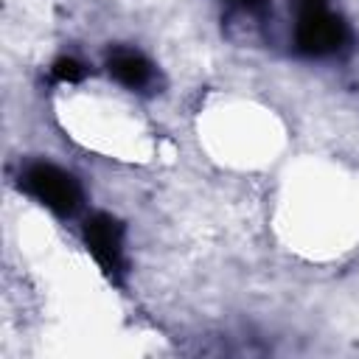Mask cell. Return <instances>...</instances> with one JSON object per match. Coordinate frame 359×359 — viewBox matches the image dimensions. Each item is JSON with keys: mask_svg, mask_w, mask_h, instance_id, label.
I'll list each match as a JSON object with an SVG mask.
<instances>
[{"mask_svg": "<svg viewBox=\"0 0 359 359\" xmlns=\"http://www.w3.org/2000/svg\"><path fill=\"white\" fill-rule=\"evenodd\" d=\"M348 25L328 0L294 3V48L309 59H325L345 48Z\"/></svg>", "mask_w": 359, "mask_h": 359, "instance_id": "obj_1", "label": "cell"}, {"mask_svg": "<svg viewBox=\"0 0 359 359\" xmlns=\"http://www.w3.org/2000/svg\"><path fill=\"white\" fill-rule=\"evenodd\" d=\"M20 185L25 188V194H31L39 205H45L48 210H53L56 216H73L81 205V185L79 180L45 160H34L22 168L20 174Z\"/></svg>", "mask_w": 359, "mask_h": 359, "instance_id": "obj_2", "label": "cell"}, {"mask_svg": "<svg viewBox=\"0 0 359 359\" xmlns=\"http://www.w3.org/2000/svg\"><path fill=\"white\" fill-rule=\"evenodd\" d=\"M84 244L98 261V266L115 278L123 266V227L109 213H95L84 224Z\"/></svg>", "mask_w": 359, "mask_h": 359, "instance_id": "obj_3", "label": "cell"}, {"mask_svg": "<svg viewBox=\"0 0 359 359\" xmlns=\"http://www.w3.org/2000/svg\"><path fill=\"white\" fill-rule=\"evenodd\" d=\"M107 73H109L118 84H123L126 90H146V87H151V81H154V67H151V62H149L140 50L123 48V45H118V48H112V50L107 53Z\"/></svg>", "mask_w": 359, "mask_h": 359, "instance_id": "obj_4", "label": "cell"}, {"mask_svg": "<svg viewBox=\"0 0 359 359\" xmlns=\"http://www.w3.org/2000/svg\"><path fill=\"white\" fill-rule=\"evenodd\" d=\"M53 73H56V79H62V81H79V79H84V65L81 62H76L73 56H62V59H56L53 62Z\"/></svg>", "mask_w": 359, "mask_h": 359, "instance_id": "obj_5", "label": "cell"}, {"mask_svg": "<svg viewBox=\"0 0 359 359\" xmlns=\"http://www.w3.org/2000/svg\"><path fill=\"white\" fill-rule=\"evenodd\" d=\"M230 3L247 8L250 14H266V8H269V0H230Z\"/></svg>", "mask_w": 359, "mask_h": 359, "instance_id": "obj_6", "label": "cell"}]
</instances>
